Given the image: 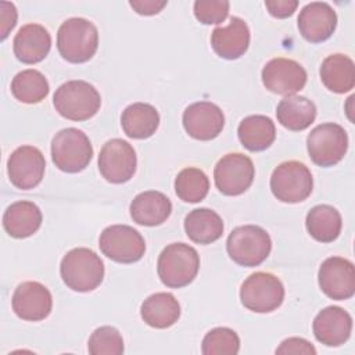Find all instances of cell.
Returning <instances> with one entry per match:
<instances>
[{"label": "cell", "mask_w": 355, "mask_h": 355, "mask_svg": "<svg viewBox=\"0 0 355 355\" xmlns=\"http://www.w3.org/2000/svg\"><path fill=\"white\" fill-rule=\"evenodd\" d=\"M60 273L68 288L87 293L97 288L104 279V263L90 248L78 247L61 259Z\"/></svg>", "instance_id": "1"}, {"label": "cell", "mask_w": 355, "mask_h": 355, "mask_svg": "<svg viewBox=\"0 0 355 355\" xmlns=\"http://www.w3.org/2000/svg\"><path fill=\"white\" fill-rule=\"evenodd\" d=\"M98 47V31L85 18H69L57 32V49L64 60L72 64L89 61Z\"/></svg>", "instance_id": "2"}, {"label": "cell", "mask_w": 355, "mask_h": 355, "mask_svg": "<svg viewBox=\"0 0 355 355\" xmlns=\"http://www.w3.org/2000/svg\"><path fill=\"white\" fill-rule=\"evenodd\" d=\"M200 269V255L189 244L172 243L166 245L157 262V272L161 282L171 288H180L190 284Z\"/></svg>", "instance_id": "3"}, {"label": "cell", "mask_w": 355, "mask_h": 355, "mask_svg": "<svg viewBox=\"0 0 355 355\" xmlns=\"http://www.w3.org/2000/svg\"><path fill=\"white\" fill-rule=\"evenodd\" d=\"M55 111L69 121H86L97 114L101 96L97 89L85 80H68L54 93Z\"/></svg>", "instance_id": "4"}, {"label": "cell", "mask_w": 355, "mask_h": 355, "mask_svg": "<svg viewBox=\"0 0 355 355\" xmlns=\"http://www.w3.org/2000/svg\"><path fill=\"white\" fill-rule=\"evenodd\" d=\"M229 257L241 266L261 265L270 254L272 240L269 233L255 225H244L232 230L226 241Z\"/></svg>", "instance_id": "5"}, {"label": "cell", "mask_w": 355, "mask_h": 355, "mask_svg": "<svg viewBox=\"0 0 355 355\" xmlns=\"http://www.w3.org/2000/svg\"><path fill=\"white\" fill-rule=\"evenodd\" d=\"M93 147L89 137L76 128H67L55 133L51 141V159L67 173L83 171L92 161Z\"/></svg>", "instance_id": "6"}, {"label": "cell", "mask_w": 355, "mask_h": 355, "mask_svg": "<svg viewBox=\"0 0 355 355\" xmlns=\"http://www.w3.org/2000/svg\"><path fill=\"white\" fill-rule=\"evenodd\" d=\"M312 189V173L308 166L300 161H286L280 164L270 176V190L282 202H301L311 196Z\"/></svg>", "instance_id": "7"}, {"label": "cell", "mask_w": 355, "mask_h": 355, "mask_svg": "<svg viewBox=\"0 0 355 355\" xmlns=\"http://www.w3.org/2000/svg\"><path fill=\"white\" fill-rule=\"evenodd\" d=\"M240 300L247 309L268 313L283 304L284 287L277 276L268 272H255L241 284Z\"/></svg>", "instance_id": "8"}, {"label": "cell", "mask_w": 355, "mask_h": 355, "mask_svg": "<svg viewBox=\"0 0 355 355\" xmlns=\"http://www.w3.org/2000/svg\"><path fill=\"white\" fill-rule=\"evenodd\" d=\"M306 148L313 164L327 168L338 164L348 148V136L341 125L320 123L306 137Z\"/></svg>", "instance_id": "9"}, {"label": "cell", "mask_w": 355, "mask_h": 355, "mask_svg": "<svg viewBox=\"0 0 355 355\" xmlns=\"http://www.w3.org/2000/svg\"><path fill=\"white\" fill-rule=\"evenodd\" d=\"M101 252L119 263H133L143 258L146 243L143 236L128 225H112L100 234Z\"/></svg>", "instance_id": "10"}, {"label": "cell", "mask_w": 355, "mask_h": 355, "mask_svg": "<svg viewBox=\"0 0 355 355\" xmlns=\"http://www.w3.org/2000/svg\"><path fill=\"white\" fill-rule=\"evenodd\" d=\"M255 168L250 157L241 153L223 155L214 169L216 189L225 196H240L252 184Z\"/></svg>", "instance_id": "11"}, {"label": "cell", "mask_w": 355, "mask_h": 355, "mask_svg": "<svg viewBox=\"0 0 355 355\" xmlns=\"http://www.w3.org/2000/svg\"><path fill=\"white\" fill-rule=\"evenodd\" d=\"M136 151L126 140L111 139L100 150L98 171L110 183L121 184L130 180L136 172Z\"/></svg>", "instance_id": "12"}, {"label": "cell", "mask_w": 355, "mask_h": 355, "mask_svg": "<svg viewBox=\"0 0 355 355\" xmlns=\"http://www.w3.org/2000/svg\"><path fill=\"white\" fill-rule=\"evenodd\" d=\"M44 155L33 146H21L15 148L7 161L8 178L11 183L21 190L36 187L44 176Z\"/></svg>", "instance_id": "13"}, {"label": "cell", "mask_w": 355, "mask_h": 355, "mask_svg": "<svg viewBox=\"0 0 355 355\" xmlns=\"http://www.w3.org/2000/svg\"><path fill=\"white\" fill-rule=\"evenodd\" d=\"M320 290L331 300L344 301L355 293L354 263L343 257H330L323 261L318 272Z\"/></svg>", "instance_id": "14"}, {"label": "cell", "mask_w": 355, "mask_h": 355, "mask_svg": "<svg viewBox=\"0 0 355 355\" xmlns=\"http://www.w3.org/2000/svg\"><path fill=\"white\" fill-rule=\"evenodd\" d=\"M263 86L276 94L291 96L306 83V71L294 60L277 57L265 64L262 68Z\"/></svg>", "instance_id": "15"}, {"label": "cell", "mask_w": 355, "mask_h": 355, "mask_svg": "<svg viewBox=\"0 0 355 355\" xmlns=\"http://www.w3.org/2000/svg\"><path fill=\"white\" fill-rule=\"evenodd\" d=\"M183 126L187 135L196 140H212L222 132L225 115L211 101L193 103L183 112Z\"/></svg>", "instance_id": "16"}, {"label": "cell", "mask_w": 355, "mask_h": 355, "mask_svg": "<svg viewBox=\"0 0 355 355\" xmlns=\"http://www.w3.org/2000/svg\"><path fill=\"white\" fill-rule=\"evenodd\" d=\"M12 309L18 318L28 322L46 319L53 308L49 288L39 282H24L12 294Z\"/></svg>", "instance_id": "17"}, {"label": "cell", "mask_w": 355, "mask_h": 355, "mask_svg": "<svg viewBox=\"0 0 355 355\" xmlns=\"http://www.w3.org/2000/svg\"><path fill=\"white\" fill-rule=\"evenodd\" d=\"M337 14L333 7L324 1H312L306 4L298 15V29L302 37L311 43L327 40L336 31Z\"/></svg>", "instance_id": "18"}, {"label": "cell", "mask_w": 355, "mask_h": 355, "mask_svg": "<svg viewBox=\"0 0 355 355\" xmlns=\"http://www.w3.org/2000/svg\"><path fill=\"white\" fill-rule=\"evenodd\" d=\"M316 340L327 347H338L347 343L352 330L351 315L340 306L322 309L312 324Z\"/></svg>", "instance_id": "19"}, {"label": "cell", "mask_w": 355, "mask_h": 355, "mask_svg": "<svg viewBox=\"0 0 355 355\" xmlns=\"http://www.w3.org/2000/svg\"><path fill=\"white\" fill-rule=\"evenodd\" d=\"M211 46L225 60H236L244 55L250 46L248 25L239 17H232L229 25L212 31Z\"/></svg>", "instance_id": "20"}, {"label": "cell", "mask_w": 355, "mask_h": 355, "mask_svg": "<svg viewBox=\"0 0 355 355\" xmlns=\"http://www.w3.org/2000/svg\"><path fill=\"white\" fill-rule=\"evenodd\" d=\"M12 49L21 62L37 64L47 57L51 49V36L44 26L26 24L15 35Z\"/></svg>", "instance_id": "21"}, {"label": "cell", "mask_w": 355, "mask_h": 355, "mask_svg": "<svg viewBox=\"0 0 355 355\" xmlns=\"http://www.w3.org/2000/svg\"><path fill=\"white\" fill-rule=\"evenodd\" d=\"M171 212V200L164 193L155 190L143 191L130 202V216L133 222L143 226H158L169 218Z\"/></svg>", "instance_id": "22"}, {"label": "cell", "mask_w": 355, "mask_h": 355, "mask_svg": "<svg viewBox=\"0 0 355 355\" xmlns=\"http://www.w3.org/2000/svg\"><path fill=\"white\" fill-rule=\"evenodd\" d=\"M42 219V211L35 202L17 201L6 209L3 226L11 237L25 239L39 230Z\"/></svg>", "instance_id": "23"}, {"label": "cell", "mask_w": 355, "mask_h": 355, "mask_svg": "<svg viewBox=\"0 0 355 355\" xmlns=\"http://www.w3.org/2000/svg\"><path fill=\"white\" fill-rule=\"evenodd\" d=\"M140 315L148 326L166 329L180 318V305L171 293H155L143 301Z\"/></svg>", "instance_id": "24"}, {"label": "cell", "mask_w": 355, "mask_h": 355, "mask_svg": "<svg viewBox=\"0 0 355 355\" xmlns=\"http://www.w3.org/2000/svg\"><path fill=\"white\" fill-rule=\"evenodd\" d=\"M320 79L333 93L343 94L355 86V65L345 54H331L326 57L320 67Z\"/></svg>", "instance_id": "25"}, {"label": "cell", "mask_w": 355, "mask_h": 355, "mask_svg": "<svg viewBox=\"0 0 355 355\" xmlns=\"http://www.w3.org/2000/svg\"><path fill=\"white\" fill-rule=\"evenodd\" d=\"M276 116L282 126L300 132L311 126L316 118L315 104L302 96H287L277 104Z\"/></svg>", "instance_id": "26"}, {"label": "cell", "mask_w": 355, "mask_h": 355, "mask_svg": "<svg viewBox=\"0 0 355 355\" xmlns=\"http://www.w3.org/2000/svg\"><path fill=\"white\" fill-rule=\"evenodd\" d=\"M121 125L126 136L132 139H147L158 129L159 114L151 104L133 103L123 110Z\"/></svg>", "instance_id": "27"}, {"label": "cell", "mask_w": 355, "mask_h": 355, "mask_svg": "<svg viewBox=\"0 0 355 355\" xmlns=\"http://www.w3.org/2000/svg\"><path fill=\"white\" fill-rule=\"evenodd\" d=\"M187 237L197 244H211L222 237L223 220L209 208H197L184 218Z\"/></svg>", "instance_id": "28"}, {"label": "cell", "mask_w": 355, "mask_h": 355, "mask_svg": "<svg viewBox=\"0 0 355 355\" xmlns=\"http://www.w3.org/2000/svg\"><path fill=\"white\" fill-rule=\"evenodd\" d=\"M237 135L240 143L247 150L263 151L275 141L276 128L269 116L250 115L240 122Z\"/></svg>", "instance_id": "29"}, {"label": "cell", "mask_w": 355, "mask_h": 355, "mask_svg": "<svg viewBox=\"0 0 355 355\" xmlns=\"http://www.w3.org/2000/svg\"><path fill=\"white\" fill-rule=\"evenodd\" d=\"M308 233L320 243H331L341 233V215L340 212L327 204L313 207L305 219Z\"/></svg>", "instance_id": "30"}, {"label": "cell", "mask_w": 355, "mask_h": 355, "mask_svg": "<svg viewBox=\"0 0 355 355\" xmlns=\"http://www.w3.org/2000/svg\"><path fill=\"white\" fill-rule=\"evenodd\" d=\"M49 82L44 75L36 69H24L18 72L11 82L12 96L25 104H36L49 94Z\"/></svg>", "instance_id": "31"}, {"label": "cell", "mask_w": 355, "mask_h": 355, "mask_svg": "<svg viewBox=\"0 0 355 355\" xmlns=\"http://www.w3.org/2000/svg\"><path fill=\"white\" fill-rule=\"evenodd\" d=\"M209 190L208 176L198 168H184L175 179V191L184 202L202 201Z\"/></svg>", "instance_id": "32"}, {"label": "cell", "mask_w": 355, "mask_h": 355, "mask_svg": "<svg viewBox=\"0 0 355 355\" xmlns=\"http://www.w3.org/2000/svg\"><path fill=\"white\" fill-rule=\"evenodd\" d=\"M240 351V338L229 327H215L209 330L201 345L204 355H236Z\"/></svg>", "instance_id": "33"}, {"label": "cell", "mask_w": 355, "mask_h": 355, "mask_svg": "<svg viewBox=\"0 0 355 355\" xmlns=\"http://www.w3.org/2000/svg\"><path fill=\"white\" fill-rule=\"evenodd\" d=\"M92 355H121L123 352V338L112 326H101L96 329L87 343Z\"/></svg>", "instance_id": "34"}, {"label": "cell", "mask_w": 355, "mask_h": 355, "mask_svg": "<svg viewBox=\"0 0 355 355\" xmlns=\"http://www.w3.org/2000/svg\"><path fill=\"white\" fill-rule=\"evenodd\" d=\"M229 1L226 0H197L194 3V15L204 24H220L229 14Z\"/></svg>", "instance_id": "35"}, {"label": "cell", "mask_w": 355, "mask_h": 355, "mask_svg": "<svg viewBox=\"0 0 355 355\" xmlns=\"http://www.w3.org/2000/svg\"><path fill=\"white\" fill-rule=\"evenodd\" d=\"M276 354H306V355H315L316 349L315 347L305 338L301 337H290L282 341V344L276 348Z\"/></svg>", "instance_id": "36"}, {"label": "cell", "mask_w": 355, "mask_h": 355, "mask_svg": "<svg viewBox=\"0 0 355 355\" xmlns=\"http://www.w3.org/2000/svg\"><path fill=\"white\" fill-rule=\"evenodd\" d=\"M17 8L12 3H0V21H1V40H4L17 24Z\"/></svg>", "instance_id": "37"}, {"label": "cell", "mask_w": 355, "mask_h": 355, "mask_svg": "<svg viewBox=\"0 0 355 355\" xmlns=\"http://www.w3.org/2000/svg\"><path fill=\"white\" fill-rule=\"evenodd\" d=\"M265 7L268 8L269 14L275 18H287L294 14L298 7L297 0H273L265 1Z\"/></svg>", "instance_id": "38"}, {"label": "cell", "mask_w": 355, "mask_h": 355, "mask_svg": "<svg viewBox=\"0 0 355 355\" xmlns=\"http://www.w3.org/2000/svg\"><path fill=\"white\" fill-rule=\"evenodd\" d=\"M168 4V1L162 0H132L129 1V6L140 15H155Z\"/></svg>", "instance_id": "39"}]
</instances>
